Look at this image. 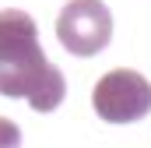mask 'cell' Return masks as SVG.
<instances>
[{
  "label": "cell",
  "mask_w": 151,
  "mask_h": 148,
  "mask_svg": "<svg viewBox=\"0 0 151 148\" xmlns=\"http://www.w3.org/2000/svg\"><path fill=\"white\" fill-rule=\"evenodd\" d=\"M0 95L28 99L35 113H53L67 95L63 71L46 60L35 18L18 7L0 11Z\"/></svg>",
  "instance_id": "1"
},
{
  "label": "cell",
  "mask_w": 151,
  "mask_h": 148,
  "mask_svg": "<svg viewBox=\"0 0 151 148\" xmlns=\"http://www.w3.org/2000/svg\"><path fill=\"white\" fill-rule=\"evenodd\" d=\"M91 106L106 123H134L151 113V85L144 74L130 67H116L99 78L91 92Z\"/></svg>",
  "instance_id": "2"
},
{
  "label": "cell",
  "mask_w": 151,
  "mask_h": 148,
  "mask_svg": "<svg viewBox=\"0 0 151 148\" xmlns=\"http://www.w3.org/2000/svg\"><path fill=\"white\" fill-rule=\"evenodd\" d=\"M56 39L70 57H95L113 39V14L102 0H70L56 18Z\"/></svg>",
  "instance_id": "3"
},
{
  "label": "cell",
  "mask_w": 151,
  "mask_h": 148,
  "mask_svg": "<svg viewBox=\"0 0 151 148\" xmlns=\"http://www.w3.org/2000/svg\"><path fill=\"white\" fill-rule=\"evenodd\" d=\"M18 145H21V131H18V123L7 120V116H0V148H18Z\"/></svg>",
  "instance_id": "4"
}]
</instances>
